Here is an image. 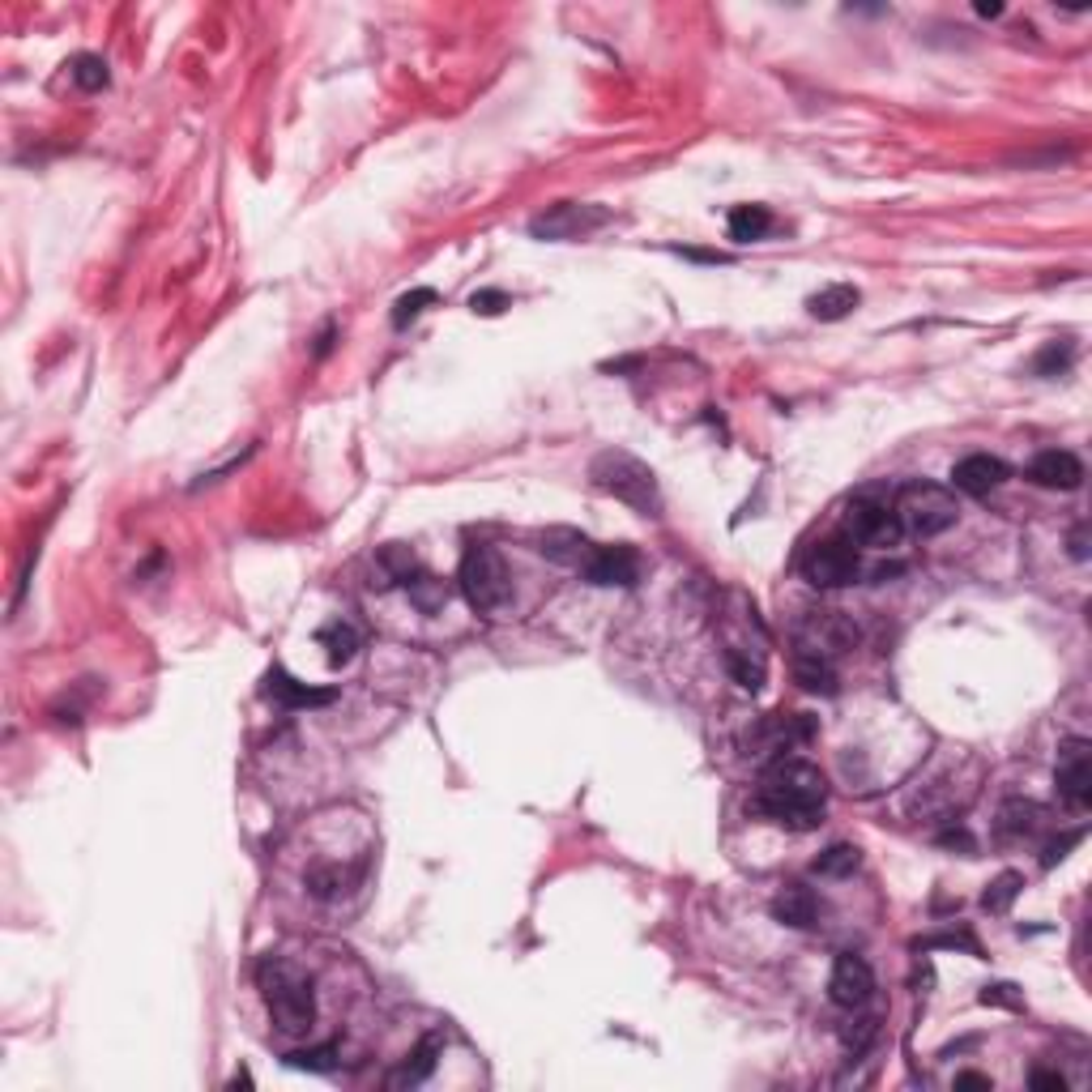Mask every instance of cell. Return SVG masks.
Listing matches in <instances>:
<instances>
[{"label": "cell", "mask_w": 1092, "mask_h": 1092, "mask_svg": "<svg viewBox=\"0 0 1092 1092\" xmlns=\"http://www.w3.org/2000/svg\"><path fill=\"white\" fill-rule=\"evenodd\" d=\"M824 806H828V781L811 760L777 756L764 768L756 790V811H764L772 824L811 832L824 824Z\"/></svg>", "instance_id": "6da1fadb"}, {"label": "cell", "mask_w": 1092, "mask_h": 1092, "mask_svg": "<svg viewBox=\"0 0 1092 1092\" xmlns=\"http://www.w3.org/2000/svg\"><path fill=\"white\" fill-rule=\"evenodd\" d=\"M589 478L597 491H607V496L623 500L627 508H637L645 517H657L661 512V491H657V474L641 462V456H631L623 448H607L597 452L589 462Z\"/></svg>", "instance_id": "7a4b0ae2"}, {"label": "cell", "mask_w": 1092, "mask_h": 1092, "mask_svg": "<svg viewBox=\"0 0 1092 1092\" xmlns=\"http://www.w3.org/2000/svg\"><path fill=\"white\" fill-rule=\"evenodd\" d=\"M257 981H261V995L269 1003V1015L277 1020L282 1033H307L316 1025V995H312V981L291 965V961H261L257 969Z\"/></svg>", "instance_id": "3957f363"}, {"label": "cell", "mask_w": 1092, "mask_h": 1092, "mask_svg": "<svg viewBox=\"0 0 1092 1092\" xmlns=\"http://www.w3.org/2000/svg\"><path fill=\"white\" fill-rule=\"evenodd\" d=\"M892 508H896L905 530L922 534V538H935L943 530H952L956 517H961L956 496L947 486H939V482H909V486H901V496H896Z\"/></svg>", "instance_id": "277c9868"}, {"label": "cell", "mask_w": 1092, "mask_h": 1092, "mask_svg": "<svg viewBox=\"0 0 1092 1092\" xmlns=\"http://www.w3.org/2000/svg\"><path fill=\"white\" fill-rule=\"evenodd\" d=\"M456 585H462L466 602L478 611V615H491L508 602V568L496 547H470L462 555V568H456Z\"/></svg>", "instance_id": "5b68a950"}, {"label": "cell", "mask_w": 1092, "mask_h": 1092, "mask_svg": "<svg viewBox=\"0 0 1092 1092\" xmlns=\"http://www.w3.org/2000/svg\"><path fill=\"white\" fill-rule=\"evenodd\" d=\"M858 572H862V559L850 538H824L802 555V577L816 589H845L858 581Z\"/></svg>", "instance_id": "8992f818"}, {"label": "cell", "mask_w": 1092, "mask_h": 1092, "mask_svg": "<svg viewBox=\"0 0 1092 1092\" xmlns=\"http://www.w3.org/2000/svg\"><path fill=\"white\" fill-rule=\"evenodd\" d=\"M845 534H850V542H858V547L888 551V547L901 542L905 525H901V517H896L892 504H879V500H854L850 508H845Z\"/></svg>", "instance_id": "52a82bcc"}, {"label": "cell", "mask_w": 1092, "mask_h": 1092, "mask_svg": "<svg viewBox=\"0 0 1092 1092\" xmlns=\"http://www.w3.org/2000/svg\"><path fill=\"white\" fill-rule=\"evenodd\" d=\"M1054 781H1059V794L1071 811H1088L1092 806V747L1084 738H1067L1059 751V768H1054Z\"/></svg>", "instance_id": "ba28073f"}, {"label": "cell", "mask_w": 1092, "mask_h": 1092, "mask_svg": "<svg viewBox=\"0 0 1092 1092\" xmlns=\"http://www.w3.org/2000/svg\"><path fill=\"white\" fill-rule=\"evenodd\" d=\"M611 214L607 209H597V205H577V201H563V205H551L547 214H538L530 223V231L538 239H581L589 231H597Z\"/></svg>", "instance_id": "9c48e42d"}, {"label": "cell", "mask_w": 1092, "mask_h": 1092, "mask_svg": "<svg viewBox=\"0 0 1092 1092\" xmlns=\"http://www.w3.org/2000/svg\"><path fill=\"white\" fill-rule=\"evenodd\" d=\"M870 995H875L870 965L862 956H854V952H840L836 965H832V977H828V999L836 1007H845V1011H858V1007L870 1003Z\"/></svg>", "instance_id": "30bf717a"}, {"label": "cell", "mask_w": 1092, "mask_h": 1092, "mask_svg": "<svg viewBox=\"0 0 1092 1092\" xmlns=\"http://www.w3.org/2000/svg\"><path fill=\"white\" fill-rule=\"evenodd\" d=\"M581 577L589 585H637L641 581V555L615 542V547H593L589 559L581 563Z\"/></svg>", "instance_id": "8fae6325"}, {"label": "cell", "mask_w": 1092, "mask_h": 1092, "mask_svg": "<svg viewBox=\"0 0 1092 1092\" xmlns=\"http://www.w3.org/2000/svg\"><path fill=\"white\" fill-rule=\"evenodd\" d=\"M858 641V631L845 623L836 611H816V615H806L802 619V627H798V645L802 649H816V653H824V657H836V653H845Z\"/></svg>", "instance_id": "7c38bea8"}, {"label": "cell", "mask_w": 1092, "mask_h": 1092, "mask_svg": "<svg viewBox=\"0 0 1092 1092\" xmlns=\"http://www.w3.org/2000/svg\"><path fill=\"white\" fill-rule=\"evenodd\" d=\"M1029 478L1037 486H1050V491H1075L1084 482V466H1080V456L1067 452V448H1045V452L1033 456Z\"/></svg>", "instance_id": "4fadbf2b"}, {"label": "cell", "mask_w": 1092, "mask_h": 1092, "mask_svg": "<svg viewBox=\"0 0 1092 1092\" xmlns=\"http://www.w3.org/2000/svg\"><path fill=\"white\" fill-rule=\"evenodd\" d=\"M952 482H956V491H965V496H991L995 486L1007 482V466L991 452H973V456L952 466Z\"/></svg>", "instance_id": "5bb4252c"}, {"label": "cell", "mask_w": 1092, "mask_h": 1092, "mask_svg": "<svg viewBox=\"0 0 1092 1092\" xmlns=\"http://www.w3.org/2000/svg\"><path fill=\"white\" fill-rule=\"evenodd\" d=\"M538 551L551 563H563V568H581V563L589 559V551H593V542L581 530H572V525H551V530L538 534Z\"/></svg>", "instance_id": "9a60e30c"}, {"label": "cell", "mask_w": 1092, "mask_h": 1092, "mask_svg": "<svg viewBox=\"0 0 1092 1092\" xmlns=\"http://www.w3.org/2000/svg\"><path fill=\"white\" fill-rule=\"evenodd\" d=\"M772 918L786 922V926H798V931H811L820 922V901L811 896V888L790 884L772 896Z\"/></svg>", "instance_id": "2e32d148"}, {"label": "cell", "mask_w": 1092, "mask_h": 1092, "mask_svg": "<svg viewBox=\"0 0 1092 1092\" xmlns=\"http://www.w3.org/2000/svg\"><path fill=\"white\" fill-rule=\"evenodd\" d=\"M794 679L802 691H811V696H832L836 691V671H832V657L816 653V649H802L794 653Z\"/></svg>", "instance_id": "e0dca14e"}, {"label": "cell", "mask_w": 1092, "mask_h": 1092, "mask_svg": "<svg viewBox=\"0 0 1092 1092\" xmlns=\"http://www.w3.org/2000/svg\"><path fill=\"white\" fill-rule=\"evenodd\" d=\"M265 691H269L277 704H291V709H316V704H329V700H333L329 687H307V683L291 679L287 671H269Z\"/></svg>", "instance_id": "ac0fdd59"}, {"label": "cell", "mask_w": 1092, "mask_h": 1092, "mask_svg": "<svg viewBox=\"0 0 1092 1092\" xmlns=\"http://www.w3.org/2000/svg\"><path fill=\"white\" fill-rule=\"evenodd\" d=\"M858 303H862L858 287H850V282H832V287H824L820 295L806 299V312H811L816 321H845Z\"/></svg>", "instance_id": "d6986e66"}, {"label": "cell", "mask_w": 1092, "mask_h": 1092, "mask_svg": "<svg viewBox=\"0 0 1092 1092\" xmlns=\"http://www.w3.org/2000/svg\"><path fill=\"white\" fill-rule=\"evenodd\" d=\"M432 1071H436V1037L422 1041V1045L410 1054V1059L389 1075V1088H414V1084L427 1080Z\"/></svg>", "instance_id": "ffe728a7"}, {"label": "cell", "mask_w": 1092, "mask_h": 1092, "mask_svg": "<svg viewBox=\"0 0 1092 1092\" xmlns=\"http://www.w3.org/2000/svg\"><path fill=\"white\" fill-rule=\"evenodd\" d=\"M772 227V214L764 205H734L730 209V239L738 243H751V239H764Z\"/></svg>", "instance_id": "44dd1931"}, {"label": "cell", "mask_w": 1092, "mask_h": 1092, "mask_svg": "<svg viewBox=\"0 0 1092 1092\" xmlns=\"http://www.w3.org/2000/svg\"><path fill=\"white\" fill-rule=\"evenodd\" d=\"M1037 820H1041V806L1037 802L1011 798V802H1003V811H999V832L1003 836H1033L1037 832Z\"/></svg>", "instance_id": "7402d4cb"}, {"label": "cell", "mask_w": 1092, "mask_h": 1092, "mask_svg": "<svg viewBox=\"0 0 1092 1092\" xmlns=\"http://www.w3.org/2000/svg\"><path fill=\"white\" fill-rule=\"evenodd\" d=\"M726 671L734 675V683L743 691H760V683H764V661L751 657V649H743V645L726 649Z\"/></svg>", "instance_id": "603a6c76"}, {"label": "cell", "mask_w": 1092, "mask_h": 1092, "mask_svg": "<svg viewBox=\"0 0 1092 1092\" xmlns=\"http://www.w3.org/2000/svg\"><path fill=\"white\" fill-rule=\"evenodd\" d=\"M316 641H321V645L329 649V661H333V666H346L350 657L359 653V631L350 627V623H342V619L329 623V627H321V637H316Z\"/></svg>", "instance_id": "cb8c5ba5"}, {"label": "cell", "mask_w": 1092, "mask_h": 1092, "mask_svg": "<svg viewBox=\"0 0 1092 1092\" xmlns=\"http://www.w3.org/2000/svg\"><path fill=\"white\" fill-rule=\"evenodd\" d=\"M1020 888H1025V875H1020V870H1003L999 879H991V888L981 892V909L985 913H1007L1011 901L1020 896Z\"/></svg>", "instance_id": "d4e9b609"}, {"label": "cell", "mask_w": 1092, "mask_h": 1092, "mask_svg": "<svg viewBox=\"0 0 1092 1092\" xmlns=\"http://www.w3.org/2000/svg\"><path fill=\"white\" fill-rule=\"evenodd\" d=\"M380 568H384V577L389 581H414L418 577V559H414V551L406 547V542H389V547H380Z\"/></svg>", "instance_id": "484cf974"}, {"label": "cell", "mask_w": 1092, "mask_h": 1092, "mask_svg": "<svg viewBox=\"0 0 1092 1092\" xmlns=\"http://www.w3.org/2000/svg\"><path fill=\"white\" fill-rule=\"evenodd\" d=\"M406 589H410V597H414V607L418 611H440L444 602H448V585L444 581H436V577H414V581H406Z\"/></svg>", "instance_id": "4316f807"}, {"label": "cell", "mask_w": 1092, "mask_h": 1092, "mask_svg": "<svg viewBox=\"0 0 1092 1092\" xmlns=\"http://www.w3.org/2000/svg\"><path fill=\"white\" fill-rule=\"evenodd\" d=\"M432 303H436V291H432V287H414L410 295H402V299L393 303V325H397V329H406V325H410V321H418V316L427 312Z\"/></svg>", "instance_id": "83f0119b"}, {"label": "cell", "mask_w": 1092, "mask_h": 1092, "mask_svg": "<svg viewBox=\"0 0 1092 1092\" xmlns=\"http://www.w3.org/2000/svg\"><path fill=\"white\" fill-rule=\"evenodd\" d=\"M816 870H820V875H832V879L854 875V870H858V850H854V845H832L828 854L816 858Z\"/></svg>", "instance_id": "f1b7e54d"}, {"label": "cell", "mask_w": 1092, "mask_h": 1092, "mask_svg": "<svg viewBox=\"0 0 1092 1092\" xmlns=\"http://www.w3.org/2000/svg\"><path fill=\"white\" fill-rule=\"evenodd\" d=\"M287 1067H295V1071H333L337 1067V1050L333 1045L295 1050V1054H287Z\"/></svg>", "instance_id": "f546056e"}, {"label": "cell", "mask_w": 1092, "mask_h": 1092, "mask_svg": "<svg viewBox=\"0 0 1092 1092\" xmlns=\"http://www.w3.org/2000/svg\"><path fill=\"white\" fill-rule=\"evenodd\" d=\"M73 82L82 86V90H108V64H102V56H78L73 60Z\"/></svg>", "instance_id": "4dcf8cb0"}, {"label": "cell", "mask_w": 1092, "mask_h": 1092, "mask_svg": "<svg viewBox=\"0 0 1092 1092\" xmlns=\"http://www.w3.org/2000/svg\"><path fill=\"white\" fill-rule=\"evenodd\" d=\"M981 1003H985V1007H1011V1011H1025V999H1020V991H1015L1011 981L985 985V991H981Z\"/></svg>", "instance_id": "1f68e13d"}, {"label": "cell", "mask_w": 1092, "mask_h": 1092, "mask_svg": "<svg viewBox=\"0 0 1092 1092\" xmlns=\"http://www.w3.org/2000/svg\"><path fill=\"white\" fill-rule=\"evenodd\" d=\"M307 888H312V896L329 901V896L342 888V870H333V866H316V870L307 875Z\"/></svg>", "instance_id": "d6a6232c"}, {"label": "cell", "mask_w": 1092, "mask_h": 1092, "mask_svg": "<svg viewBox=\"0 0 1092 1092\" xmlns=\"http://www.w3.org/2000/svg\"><path fill=\"white\" fill-rule=\"evenodd\" d=\"M1067 363H1071V342H1063V346H1059V342H1050V346L1041 350V355H1037V372H1041V376H1050L1054 367H1067Z\"/></svg>", "instance_id": "836d02e7"}, {"label": "cell", "mask_w": 1092, "mask_h": 1092, "mask_svg": "<svg viewBox=\"0 0 1092 1092\" xmlns=\"http://www.w3.org/2000/svg\"><path fill=\"white\" fill-rule=\"evenodd\" d=\"M470 307H474L478 316H500V312L508 307V295H504V291H474V295H470Z\"/></svg>", "instance_id": "e575fe53"}, {"label": "cell", "mask_w": 1092, "mask_h": 1092, "mask_svg": "<svg viewBox=\"0 0 1092 1092\" xmlns=\"http://www.w3.org/2000/svg\"><path fill=\"white\" fill-rule=\"evenodd\" d=\"M913 947H918V952H926V947H965V952H973V956H977V943H973V935H931V939H918Z\"/></svg>", "instance_id": "d590c367"}, {"label": "cell", "mask_w": 1092, "mask_h": 1092, "mask_svg": "<svg viewBox=\"0 0 1092 1092\" xmlns=\"http://www.w3.org/2000/svg\"><path fill=\"white\" fill-rule=\"evenodd\" d=\"M1080 840H1084V832H1067L1063 840H1054L1050 850H1045V858H1041V866H1054V862H1063V858H1067V850H1071V845H1080Z\"/></svg>", "instance_id": "8d00e7d4"}, {"label": "cell", "mask_w": 1092, "mask_h": 1092, "mask_svg": "<svg viewBox=\"0 0 1092 1092\" xmlns=\"http://www.w3.org/2000/svg\"><path fill=\"white\" fill-rule=\"evenodd\" d=\"M1029 1084H1033V1088H1054V1092H1063V1088H1067V1080H1063L1059 1071H1041V1067L1029 1075Z\"/></svg>", "instance_id": "74e56055"}, {"label": "cell", "mask_w": 1092, "mask_h": 1092, "mask_svg": "<svg viewBox=\"0 0 1092 1092\" xmlns=\"http://www.w3.org/2000/svg\"><path fill=\"white\" fill-rule=\"evenodd\" d=\"M679 257H687V261H704V265H726L730 257L726 253H700V248H675Z\"/></svg>", "instance_id": "f35d334b"}, {"label": "cell", "mask_w": 1092, "mask_h": 1092, "mask_svg": "<svg viewBox=\"0 0 1092 1092\" xmlns=\"http://www.w3.org/2000/svg\"><path fill=\"white\" fill-rule=\"evenodd\" d=\"M956 1088H991V1075H977V1071H961V1075H956Z\"/></svg>", "instance_id": "ab89813d"}, {"label": "cell", "mask_w": 1092, "mask_h": 1092, "mask_svg": "<svg viewBox=\"0 0 1092 1092\" xmlns=\"http://www.w3.org/2000/svg\"><path fill=\"white\" fill-rule=\"evenodd\" d=\"M1071 559H1088V530H1084V525L1071 534Z\"/></svg>", "instance_id": "60d3db41"}, {"label": "cell", "mask_w": 1092, "mask_h": 1092, "mask_svg": "<svg viewBox=\"0 0 1092 1092\" xmlns=\"http://www.w3.org/2000/svg\"><path fill=\"white\" fill-rule=\"evenodd\" d=\"M329 346H333V325H325V333L316 337V359H325V355H329Z\"/></svg>", "instance_id": "b9f144b4"}, {"label": "cell", "mask_w": 1092, "mask_h": 1092, "mask_svg": "<svg viewBox=\"0 0 1092 1092\" xmlns=\"http://www.w3.org/2000/svg\"><path fill=\"white\" fill-rule=\"evenodd\" d=\"M977 13H981V18H999V13H1003V5H991V0H981V5H977Z\"/></svg>", "instance_id": "7bdbcfd3"}]
</instances>
